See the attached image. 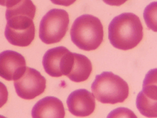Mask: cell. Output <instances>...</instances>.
<instances>
[{"mask_svg":"<svg viewBox=\"0 0 157 118\" xmlns=\"http://www.w3.org/2000/svg\"><path fill=\"white\" fill-rule=\"evenodd\" d=\"M109 39L115 48L127 50L136 47L143 38V26L138 16L126 12L114 17L109 28Z\"/></svg>","mask_w":157,"mask_h":118,"instance_id":"1","label":"cell"},{"mask_svg":"<svg viewBox=\"0 0 157 118\" xmlns=\"http://www.w3.org/2000/svg\"><path fill=\"white\" fill-rule=\"evenodd\" d=\"M70 34L72 42L79 49L86 51L94 50L103 41V26L98 17L83 14L74 20Z\"/></svg>","mask_w":157,"mask_h":118,"instance_id":"2","label":"cell"},{"mask_svg":"<svg viewBox=\"0 0 157 118\" xmlns=\"http://www.w3.org/2000/svg\"><path fill=\"white\" fill-rule=\"evenodd\" d=\"M91 90L96 100L102 103H123L129 95L127 82L110 71H104L96 76Z\"/></svg>","mask_w":157,"mask_h":118,"instance_id":"3","label":"cell"},{"mask_svg":"<svg viewBox=\"0 0 157 118\" xmlns=\"http://www.w3.org/2000/svg\"><path fill=\"white\" fill-rule=\"evenodd\" d=\"M68 13L61 9H52L42 17L39 30L40 40L47 44L57 43L64 37L68 30Z\"/></svg>","mask_w":157,"mask_h":118,"instance_id":"4","label":"cell"},{"mask_svg":"<svg viewBox=\"0 0 157 118\" xmlns=\"http://www.w3.org/2000/svg\"><path fill=\"white\" fill-rule=\"evenodd\" d=\"M74 61V53L63 46L48 50L44 54L42 65L45 71L50 76L58 77L67 76Z\"/></svg>","mask_w":157,"mask_h":118,"instance_id":"5","label":"cell"},{"mask_svg":"<svg viewBox=\"0 0 157 118\" xmlns=\"http://www.w3.org/2000/svg\"><path fill=\"white\" fill-rule=\"evenodd\" d=\"M36 10L35 5L29 0H23L17 4L7 8V24L5 29L20 31L35 29L33 20Z\"/></svg>","mask_w":157,"mask_h":118,"instance_id":"6","label":"cell"},{"mask_svg":"<svg viewBox=\"0 0 157 118\" xmlns=\"http://www.w3.org/2000/svg\"><path fill=\"white\" fill-rule=\"evenodd\" d=\"M17 94L25 100H32L41 95L46 88V79L36 69L26 67L23 74L14 81Z\"/></svg>","mask_w":157,"mask_h":118,"instance_id":"7","label":"cell"},{"mask_svg":"<svg viewBox=\"0 0 157 118\" xmlns=\"http://www.w3.org/2000/svg\"><path fill=\"white\" fill-rule=\"evenodd\" d=\"M26 60L20 53L7 50L0 53V77L6 81H15L26 70Z\"/></svg>","mask_w":157,"mask_h":118,"instance_id":"8","label":"cell"},{"mask_svg":"<svg viewBox=\"0 0 157 118\" xmlns=\"http://www.w3.org/2000/svg\"><path fill=\"white\" fill-rule=\"evenodd\" d=\"M66 103L68 110L74 116L86 117L91 114L95 109V98L86 89H77L69 94Z\"/></svg>","mask_w":157,"mask_h":118,"instance_id":"9","label":"cell"},{"mask_svg":"<svg viewBox=\"0 0 157 118\" xmlns=\"http://www.w3.org/2000/svg\"><path fill=\"white\" fill-rule=\"evenodd\" d=\"M33 118H64L65 109L58 98L48 96L38 101L31 111Z\"/></svg>","mask_w":157,"mask_h":118,"instance_id":"10","label":"cell"},{"mask_svg":"<svg viewBox=\"0 0 157 118\" xmlns=\"http://www.w3.org/2000/svg\"><path fill=\"white\" fill-rule=\"evenodd\" d=\"M92 71L91 61L86 56L74 53V61L70 73L67 77L73 82H81L90 77Z\"/></svg>","mask_w":157,"mask_h":118,"instance_id":"11","label":"cell"},{"mask_svg":"<svg viewBox=\"0 0 157 118\" xmlns=\"http://www.w3.org/2000/svg\"><path fill=\"white\" fill-rule=\"evenodd\" d=\"M136 103L142 115L149 118L157 117V101L145 97L140 92L137 96Z\"/></svg>","mask_w":157,"mask_h":118,"instance_id":"12","label":"cell"},{"mask_svg":"<svg viewBox=\"0 0 157 118\" xmlns=\"http://www.w3.org/2000/svg\"><path fill=\"white\" fill-rule=\"evenodd\" d=\"M144 18L147 27L157 32V1L147 5L144 10Z\"/></svg>","mask_w":157,"mask_h":118,"instance_id":"13","label":"cell"},{"mask_svg":"<svg viewBox=\"0 0 157 118\" xmlns=\"http://www.w3.org/2000/svg\"><path fill=\"white\" fill-rule=\"evenodd\" d=\"M107 118H137V117L131 109L124 107H120L110 111L107 115Z\"/></svg>","mask_w":157,"mask_h":118,"instance_id":"14","label":"cell"},{"mask_svg":"<svg viewBox=\"0 0 157 118\" xmlns=\"http://www.w3.org/2000/svg\"><path fill=\"white\" fill-rule=\"evenodd\" d=\"M8 100V90L2 82L0 81V108L2 107L7 101Z\"/></svg>","mask_w":157,"mask_h":118,"instance_id":"15","label":"cell"},{"mask_svg":"<svg viewBox=\"0 0 157 118\" xmlns=\"http://www.w3.org/2000/svg\"><path fill=\"white\" fill-rule=\"evenodd\" d=\"M50 1L52 3L55 4L63 6H69L76 1V0H50Z\"/></svg>","mask_w":157,"mask_h":118,"instance_id":"16","label":"cell"},{"mask_svg":"<svg viewBox=\"0 0 157 118\" xmlns=\"http://www.w3.org/2000/svg\"><path fill=\"white\" fill-rule=\"evenodd\" d=\"M105 4L110 6H119L125 3L128 0H102Z\"/></svg>","mask_w":157,"mask_h":118,"instance_id":"17","label":"cell"},{"mask_svg":"<svg viewBox=\"0 0 157 118\" xmlns=\"http://www.w3.org/2000/svg\"><path fill=\"white\" fill-rule=\"evenodd\" d=\"M21 0H0V5L6 6L7 8L17 4Z\"/></svg>","mask_w":157,"mask_h":118,"instance_id":"18","label":"cell"},{"mask_svg":"<svg viewBox=\"0 0 157 118\" xmlns=\"http://www.w3.org/2000/svg\"><path fill=\"white\" fill-rule=\"evenodd\" d=\"M0 118H7L6 117L4 116H2V115H0Z\"/></svg>","mask_w":157,"mask_h":118,"instance_id":"19","label":"cell"}]
</instances>
